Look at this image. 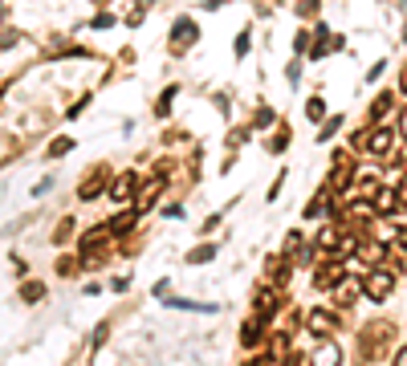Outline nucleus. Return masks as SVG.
Listing matches in <instances>:
<instances>
[{
    "instance_id": "21",
    "label": "nucleus",
    "mask_w": 407,
    "mask_h": 366,
    "mask_svg": "<svg viewBox=\"0 0 407 366\" xmlns=\"http://www.w3.org/2000/svg\"><path fill=\"white\" fill-rule=\"evenodd\" d=\"M338 130H342V119H326V126L318 130V143H326V139H334Z\"/></svg>"
},
{
    "instance_id": "15",
    "label": "nucleus",
    "mask_w": 407,
    "mask_h": 366,
    "mask_svg": "<svg viewBox=\"0 0 407 366\" xmlns=\"http://www.w3.org/2000/svg\"><path fill=\"white\" fill-rule=\"evenodd\" d=\"M135 216H139V212H122L119 220H110V224H106V228H110V236H122V232H131V228H135Z\"/></svg>"
},
{
    "instance_id": "10",
    "label": "nucleus",
    "mask_w": 407,
    "mask_h": 366,
    "mask_svg": "<svg viewBox=\"0 0 407 366\" xmlns=\"http://www.w3.org/2000/svg\"><path fill=\"white\" fill-rule=\"evenodd\" d=\"M342 281H346L342 265H322V268H318V285H322V289H330V285H342Z\"/></svg>"
},
{
    "instance_id": "14",
    "label": "nucleus",
    "mask_w": 407,
    "mask_h": 366,
    "mask_svg": "<svg viewBox=\"0 0 407 366\" xmlns=\"http://www.w3.org/2000/svg\"><path fill=\"white\" fill-rule=\"evenodd\" d=\"M338 228L334 224H326V228H322V232H318V248H326V252H338Z\"/></svg>"
},
{
    "instance_id": "4",
    "label": "nucleus",
    "mask_w": 407,
    "mask_h": 366,
    "mask_svg": "<svg viewBox=\"0 0 407 366\" xmlns=\"http://www.w3.org/2000/svg\"><path fill=\"white\" fill-rule=\"evenodd\" d=\"M310 366H342V346L326 338V342H322V346H318V350L310 354Z\"/></svg>"
},
{
    "instance_id": "33",
    "label": "nucleus",
    "mask_w": 407,
    "mask_h": 366,
    "mask_svg": "<svg viewBox=\"0 0 407 366\" xmlns=\"http://www.w3.org/2000/svg\"><path fill=\"white\" fill-rule=\"evenodd\" d=\"M399 130H404V135H407V110H404V114H399Z\"/></svg>"
},
{
    "instance_id": "18",
    "label": "nucleus",
    "mask_w": 407,
    "mask_h": 366,
    "mask_svg": "<svg viewBox=\"0 0 407 366\" xmlns=\"http://www.w3.org/2000/svg\"><path fill=\"white\" fill-rule=\"evenodd\" d=\"M41 297H45V285H41V281H29V285H21V301H29V305H33V301H41Z\"/></svg>"
},
{
    "instance_id": "3",
    "label": "nucleus",
    "mask_w": 407,
    "mask_h": 366,
    "mask_svg": "<svg viewBox=\"0 0 407 366\" xmlns=\"http://www.w3.org/2000/svg\"><path fill=\"white\" fill-rule=\"evenodd\" d=\"M391 143H395V135L387 130V126H379V130H367V155H375V159H383L387 151H391Z\"/></svg>"
},
{
    "instance_id": "19",
    "label": "nucleus",
    "mask_w": 407,
    "mask_h": 366,
    "mask_svg": "<svg viewBox=\"0 0 407 366\" xmlns=\"http://www.w3.org/2000/svg\"><path fill=\"white\" fill-rule=\"evenodd\" d=\"M391 110V94H379L371 102V122H383V114Z\"/></svg>"
},
{
    "instance_id": "23",
    "label": "nucleus",
    "mask_w": 407,
    "mask_h": 366,
    "mask_svg": "<svg viewBox=\"0 0 407 366\" xmlns=\"http://www.w3.org/2000/svg\"><path fill=\"white\" fill-rule=\"evenodd\" d=\"M273 310V289H261L257 293V314H269Z\"/></svg>"
},
{
    "instance_id": "6",
    "label": "nucleus",
    "mask_w": 407,
    "mask_h": 366,
    "mask_svg": "<svg viewBox=\"0 0 407 366\" xmlns=\"http://www.w3.org/2000/svg\"><path fill=\"white\" fill-rule=\"evenodd\" d=\"M135 183H139V175H135V171H122L119 179L110 183V199H114V204L131 199V195H135Z\"/></svg>"
},
{
    "instance_id": "12",
    "label": "nucleus",
    "mask_w": 407,
    "mask_h": 366,
    "mask_svg": "<svg viewBox=\"0 0 407 366\" xmlns=\"http://www.w3.org/2000/svg\"><path fill=\"white\" fill-rule=\"evenodd\" d=\"M375 204H379V212H383V216H391V212H399V192L379 188V192H375Z\"/></svg>"
},
{
    "instance_id": "22",
    "label": "nucleus",
    "mask_w": 407,
    "mask_h": 366,
    "mask_svg": "<svg viewBox=\"0 0 407 366\" xmlns=\"http://www.w3.org/2000/svg\"><path fill=\"white\" fill-rule=\"evenodd\" d=\"M66 151H73V139H66V135H61V139H53V146H49V155H53V159H57V155H66Z\"/></svg>"
},
{
    "instance_id": "5",
    "label": "nucleus",
    "mask_w": 407,
    "mask_h": 366,
    "mask_svg": "<svg viewBox=\"0 0 407 366\" xmlns=\"http://www.w3.org/2000/svg\"><path fill=\"white\" fill-rule=\"evenodd\" d=\"M163 188H168V179H163V175H155V179L147 183L143 192L135 195V212H147V208H151V204L159 199V192H163Z\"/></svg>"
},
{
    "instance_id": "29",
    "label": "nucleus",
    "mask_w": 407,
    "mask_h": 366,
    "mask_svg": "<svg viewBox=\"0 0 407 366\" xmlns=\"http://www.w3.org/2000/svg\"><path fill=\"white\" fill-rule=\"evenodd\" d=\"M293 49H297V57H302V53L310 49V37H306V33H297V41H293Z\"/></svg>"
},
{
    "instance_id": "1",
    "label": "nucleus",
    "mask_w": 407,
    "mask_h": 366,
    "mask_svg": "<svg viewBox=\"0 0 407 366\" xmlns=\"http://www.w3.org/2000/svg\"><path fill=\"white\" fill-rule=\"evenodd\" d=\"M362 293L375 297V301H387V297L395 293V277H391L387 268H371V273L362 277Z\"/></svg>"
},
{
    "instance_id": "30",
    "label": "nucleus",
    "mask_w": 407,
    "mask_h": 366,
    "mask_svg": "<svg viewBox=\"0 0 407 366\" xmlns=\"http://www.w3.org/2000/svg\"><path fill=\"white\" fill-rule=\"evenodd\" d=\"M383 70H387L383 61H375V66H371V70H367V82H371V86H375V77H379V73H383Z\"/></svg>"
},
{
    "instance_id": "7",
    "label": "nucleus",
    "mask_w": 407,
    "mask_h": 366,
    "mask_svg": "<svg viewBox=\"0 0 407 366\" xmlns=\"http://www.w3.org/2000/svg\"><path fill=\"white\" fill-rule=\"evenodd\" d=\"M306 326H310V330H318L322 338H330L338 321H334V314H326V310H310V317H306Z\"/></svg>"
},
{
    "instance_id": "24",
    "label": "nucleus",
    "mask_w": 407,
    "mask_h": 366,
    "mask_svg": "<svg viewBox=\"0 0 407 366\" xmlns=\"http://www.w3.org/2000/svg\"><path fill=\"white\" fill-rule=\"evenodd\" d=\"M286 139H289V135H286V130H277V135H273V139H269V151H273V155H281V151H286Z\"/></svg>"
},
{
    "instance_id": "25",
    "label": "nucleus",
    "mask_w": 407,
    "mask_h": 366,
    "mask_svg": "<svg viewBox=\"0 0 407 366\" xmlns=\"http://www.w3.org/2000/svg\"><path fill=\"white\" fill-rule=\"evenodd\" d=\"M98 192H102V175H94V179H90V183L82 188V199H94Z\"/></svg>"
},
{
    "instance_id": "9",
    "label": "nucleus",
    "mask_w": 407,
    "mask_h": 366,
    "mask_svg": "<svg viewBox=\"0 0 407 366\" xmlns=\"http://www.w3.org/2000/svg\"><path fill=\"white\" fill-rule=\"evenodd\" d=\"M171 310H188V314H216L220 305H204V301H192V297H171Z\"/></svg>"
},
{
    "instance_id": "27",
    "label": "nucleus",
    "mask_w": 407,
    "mask_h": 366,
    "mask_svg": "<svg viewBox=\"0 0 407 366\" xmlns=\"http://www.w3.org/2000/svg\"><path fill=\"white\" fill-rule=\"evenodd\" d=\"M240 143H249V126H244V130H232V135H228V146H240Z\"/></svg>"
},
{
    "instance_id": "26",
    "label": "nucleus",
    "mask_w": 407,
    "mask_h": 366,
    "mask_svg": "<svg viewBox=\"0 0 407 366\" xmlns=\"http://www.w3.org/2000/svg\"><path fill=\"white\" fill-rule=\"evenodd\" d=\"M249 41H253V37H249V29H244V33H237V57H244V53H249Z\"/></svg>"
},
{
    "instance_id": "28",
    "label": "nucleus",
    "mask_w": 407,
    "mask_h": 366,
    "mask_svg": "<svg viewBox=\"0 0 407 366\" xmlns=\"http://www.w3.org/2000/svg\"><path fill=\"white\" fill-rule=\"evenodd\" d=\"M90 24H94V29H110V24H114V17H110V13H102V17H94Z\"/></svg>"
},
{
    "instance_id": "11",
    "label": "nucleus",
    "mask_w": 407,
    "mask_h": 366,
    "mask_svg": "<svg viewBox=\"0 0 407 366\" xmlns=\"http://www.w3.org/2000/svg\"><path fill=\"white\" fill-rule=\"evenodd\" d=\"M330 199H334V188H330V183H326V188H322V192L313 195V204H310V208H306V220H310V216H322V212H326V208H330Z\"/></svg>"
},
{
    "instance_id": "2",
    "label": "nucleus",
    "mask_w": 407,
    "mask_h": 366,
    "mask_svg": "<svg viewBox=\"0 0 407 366\" xmlns=\"http://www.w3.org/2000/svg\"><path fill=\"white\" fill-rule=\"evenodd\" d=\"M195 37H200V33H195V21L192 17H184V21H175V29H171V49L184 53V49H192Z\"/></svg>"
},
{
    "instance_id": "13",
    "label": "nucleus",
    "mask_w": 407,
    "mask_h": 366,
    "mask_svg": "<svg viewBox=\"0 0 407 366\" xmlns=\"http://www.w3.org/2000/svg\"><path fill=\"white\" fill-rule=\"evenodd\" d=\"M359 257H362V261H367V265H371V268H375V265H379V261H383V257H387V248H383V244H371V241H362V244H359Z\"/></svg>"
},
{
    "instance_id": "31",
    "label": "nucleus",
    "mask_w": 407,
    "mask_h": 366,
    "mask_svg": "<svg viewBox=\"0 0 407 366\" xmlns=\"http://www.w3.org/2000/svg\"><path fill=\"white\" fill-rule=\"evenodd\" d=\"M269 122H273V110H269V106H261V114H257V126H269Z\"/></svg>"
},
{
    "instance_id": "32",
    "label": "nucleus",
    "mask_w": 407,
    "mask_h": 366,
    "mask_svg": "<svg viewBox=\"0 0 407 366\" xmlns=\"http://www.w3.org/2000/svg\"><path fill=\"white\" fill-rule=\"evenodd\" d=\"M395 366H407V346L399 350V354H395Z\"/></svg>"
},
{
    "instance_id": "17",
    "label": "nucleus",
    "mask_w": 407,
    "mask_h": 366,
    "mask_svg": "<svg viewBox=\"0 0 407 366\" xmlns=\"http://www.w3.org/2000/svg\"><path fill=\"white\" fill-rule=\"evenodd\" d=\"M212 257H216V244H200V248L188 252V265H204V261H212Z\"/></svg>"
},
{
    "instance_id": "8",
    "label": "nucleus",
    "mask_w": 407,
    "mask_h": 366,
    "mask_svg": "<svg viewBox=\"0 0 407 366\" xmlns=\"http://www.w3.org/2000/svg\"><path fill=\"white\" fill-rule=\"evenodd\" d=\"M261 326H265V314L249 317V321L240 326V342H244V346H257V342H261Z\"/></svg>"
},
{
    "instance_id": "16",
    "label": "nucleus",
    "mask_w": 407,
    "mask_h": 366,
    "mask_svg": "<svg viewBox=\"0 0 407 366\" xmlns=\"http://www.w3.org/2000/svg\"><path fill=\"white\" fill-rule=\"evenodd\" d=\"M175 94H179V86H168V90H163V98L155 102V119H168V114H171V102H175Z\"/></svg>"
},
{
    "instance_id": "20",
    "label": "nucleus",
    "mask_w": 407,
    "mask_h": 366,
    "mask_svg": "<svg viewBox=\"0 0 407 366\" xmlns=\"http://www.w3.org/2000/svg\"><path fill=\"white\" fill-rule=\"evenodd\" d=\"M322 114H326V102H322V98H310V102H306V119L322 122Z\"/></svg>"
}]
</instances>
